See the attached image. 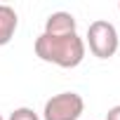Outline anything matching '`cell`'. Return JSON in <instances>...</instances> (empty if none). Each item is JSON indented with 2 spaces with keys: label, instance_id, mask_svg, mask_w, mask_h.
<instances>
[{
  "label": "cell",
  "instance_id": "1",
  "mask_svg": "<svg viewBox=\"0 0 120 120\" xmlns=\"http://www.w3.org/2000/svg\"><path fill=\"white\" fill-rule=\"evenodd\" d=\"M35 56L47 64H54L59 68H75L85 59V40L73 33V35H47L40 33L35 38Z\"/></svg>",
  "mask_w": 120,
  "mask_h": 120
},
{
  "label": "cell",
  "instance_id": "2",
  "mask_svg": "<svg viewBox=\"0 0 120 120\" xmlns=\"http://www.w3.org/2000/svg\"><path fill=\"white\" fill-rule=\"evenodd\" d=\"M85 47H90V52L97 59H111L118 52V47H120V38H118L115 26L111 21H106V19L92 21L90 28H87Z\"/></svg>",
  "mask_w": 120,
  "mask_h": 120
},
{
  "label": "cell",
  "instance_id": "3",
  "mask_svg": "<svg viewBox=\"0 0 120 120\" xmlns=\"http://www.w3.org/2000/svg\"><path fill=\"white\" fill-rule=\"evenodd\" d=\"M85 99L78 92H59L45 101L42 120H80Z\"/></svg>",
  "mask_w": 120,
  "mask_h": 120
},
{
  "label": "cell",
  "instance_id": "4",
  "mask_svg": "<svg viewBox=\"0 0 120 120\" xmlns=\"http://www.w3.org/2000/svg\"><path fill=\"white\" fill-rule=\"evenodd\" d=\"M47 35H73L75 33V17L71 12H52L45 21Z\"/></svg>",
  "mask_w": 120,
  "mask_h": 120
},
{
  "label": "cell",
  "instance_id": "5",
  "mask_svg": "<svg viewBox=\"0 0 120 120\" xmlns=\"http://www.w3.org/2000/svg\"><path fill=\"white\" fill-rule=\"evenodd\" d=\"M17 26H19V17H17L14 7L0 5V47L12 42V38L17 33Z\"/></svg>",
  "mask_w": 120,
  "mask_h": 120
},
{
  "label": "cell",
  "instance_id": "6",
  "mask_svg": "<svg viewBox=\"0 0 120 120\" xmlns=\"http://www.w3.org/2000/svg\"><path fill=\"white\" fill-rule=\"evenodd\" d=\"M7 120H40V115H38L33 108L21 106V108H14V111L10 113V118H7Z\"/></svg>",
  "mask_w": 120,
  "mask_h": 120
},
{
  "label": "cell",
  "instance_id": "7",
  "mask_svg": "<svg viewBox=\"0 0 120 120\" xmlns=\"http://www.w3.org/2000/svg\"><path fill=\"white\" fill-rule=\"evenodd\" d=\"M106 120H120V104L108 108V113H106Z\"/></svg>",
  "mask_w": 120,
  "mask_h": 120
},
{
  "label": "cell",
  "instance_id": "8",
  "mask_svg": "<svg viewBox=\"0 0 120 120\" xmlns=\"http://www.w3.org/2000/svg\"><path fill=\"white\" fill-rule=\"evenodd\" d=\"M0 120H5V118H3V115H0Z\"/></svg>",
  "mask_w": 120,
  "mask_h": 120
},
{
  "label": "cell",
  "instance_id": "9",
  "mask_svg": "<svg viewBox=\"0 0 120 120\" xmlns=\"http://www.w3.org/2000/svg\"><path fill=\"white\" fill-rule=\"evenodd\" d=\"M118 12H120V5H118Z\"/></svg>",
  "mask_w": 120,
  "mask_h": 120
}]
</instances>
